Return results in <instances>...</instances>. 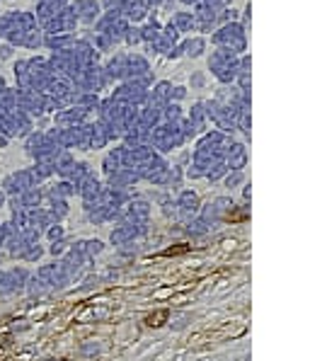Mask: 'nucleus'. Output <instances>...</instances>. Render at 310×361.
Here are the masks:
<instances>
[{"instance_id": "f257e3e1", "label": "nucleus", "mask_w": 310, "mask_h": 361, "mask_svg": "<svg viewBox=\"0 0 310 361\" xmlns=\"http://www.w3.org/2000/svg\"><path fill=\"white\" fill-rule=\"evenodd\" d=\"M165 320H168V310H158V313L148 315V320H145V323H148L150 327H160Z\"/></svg>"}, {"instance_id": "f03ea898", "label": "nucleus", "mask_w": 310, "mask_h": 361, "mask_svg": "<svg viewBox=\"0 0 310 361\" xmlns=\"http://www.w3.org/2000/svg\"><path fill=\"white\" fill-rule=\"evenodd\" d=\"M189 250V248H168V250L163 252V254H165V257H170V254H182V252H187Z\"/></svg>"}]
</instances>
